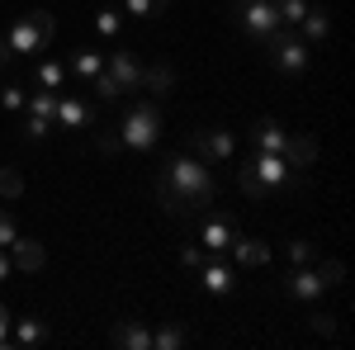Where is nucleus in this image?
I'll list each match as a JSON object with an SVG mask.
<instances>
[{"label": "nucleus", "mask_w": 355, "mask_h": 350, "mask_svg": "<svg viewBox=\"0 0 355 350\" xmlns=\"http://www.w3.org/2000/svg\"><path fill=\"white\" fill-rule=\"evenodd\" d=\"M157 199H162L166 213L175 218L204 213L218 199V180H214L209 161H199V157H171L166 170L157 175Z\"/></svg>", "instance_id": "obj_1"}, {"label": "nucleus", "mask_w": 355, "mask_h": 350, "mask_svg": "<svg viewBox=\"0 0 355 350\" xmlns=\"http://www.w3.org/2000/svg\"><path fill=\"white\" fill-rule=\"evenodd\" d=\"M294 180V166L275 152H251V161L237 166V185L251 194V199H275L279 189Z\"/></svg>", "instance_id": "obj_2"}, {"label": "nucleus", "mask_w": 355, "mask_h": 350, "mask_svg": "<svg viewBox=\"0 0 355 350\" xmlns=\"http://www.w3.org/2000/svg\"><path fill=\"white\" fill-rule=\"evenodd\" d=\"M53 38H57V19L48 15V10H28L24 19H15L10 24V33H5V43H10V53L19 57V53H48L53 48Z\"/></svg>", "instance_id": "obj_3"}, {"label": "nucleus", "mask_w": 355, "mask_h": 350, "mask_svg": "<svg viewBox=\"0 0 355 350\" xmlns=\"http://www.w3.org/2000/svg\"><path fill=\"white\" fill-rule=\"evenodd\" d=\"M119 137H123V147H133V152H152V147L162 142V109L152 105V100L128 105L123 123H119Z\"/></svg>", "instance_id": "obj_4"}, {"label": "nucleus", "mask_w": 355, "mask_h": 350, "mask_svg": "<svg viewBox=\"0 0 355 350\" xmlns=\"http://www.w3.org/2000/svg\"><path fill=\"white\" fill-rule=\"evenodd\" d=\"M266 53H270V62L284 71V76H299V71H308V62H313V53H308V43L303 38H294V33H284V24L270 28L266 38Z\"/></svg>", "instance_id": "obj_5"}, {"label": "nucleus", "mask_w": 355, "mask_h": 350, "mask_svg": "<svg viewBox=\"0 0 355 350\" xmlns=\"http://www.w3.org/2000/svg\"><path fill=\"white\" fill-rule=\"evenodd\" d=\"M190 147H194V157L199 161H232L237 157V137L227 133V128H194L190 133Z\"/></svg>", "instance_id": "obj_6"}, {"label": "nucleus", "mask_w": 355, "mask_h": 350, "mask_svg": "<svg viewBox=\"0 0 355 350\" xmlns=\"http://www.w3.org/2000/svg\"><path fill=\"white\" fill-rule=\"evenodd\" d=\"M237 24L251 33V38H266L270 28H279V15H275V0H237Z\"/></svg>", "instance_id": "obj_7"}, {"label": "nucleus", "mask_w": 355, "mask_h": 350, "mask_svg": "<svg viewBox=\"0 0 355 350\" xmlns=\"http://www.w3.org/2000/svg\"><path fill=\"white\" fill-rule=\"evenodd\" d=\"M105 71L119 81V90H123V95H128V90H142V62H137L128 48H114V53H105Z\"/></svg>", "instance_id": "obj_8"}, {"label": "nucleus", "mask_w": 355, "mask_h": 350, "mask_svg": "<svg viewBox=\"0 0 355 350\" xmlns=\"http://www.w3.org/2000/svg\"><path fill=\"white\" fill-rule=\"evenodd\" d=\"M284 294L294 298V303H313L318 294H327V284L318 279V270H308V265H294L289 274H284Z\"/></svg>", "instance_id": "obj_9"}, {"label": "nucleus", "mask_w": 355, "mask_h": 350, "mask_svg": "<svg viewBox=\"0 0 355 350\" xmlns=\"http://www.w3.org/2000/svg\"><path fill=\"white\" fill-rule=\"evenodd\" d=\"M53 341V326L43 322V317H19V322L10 326V346H19V350H38V346H48Z\"/></svg>", "instance_id": "obj_10"}, {"label": "nucleus", "mask_w": 355, "mask_h": 350, "mask_svg": "<svg viewBox=\"0 0 355 350\" xmlns=\"http://www.w3.org/2000/svg\"><path fill=\"white\" fill-rule=\"evenodd\" d=\"M110 341L119 350H152V326L142 322V317H123V322L110 331Z\"/></svg>", "instance_id": "obj_11"}, {"label": "nucleus", "mask_w": 355, "mask_h": 350, "mask_svg": "<svg viewBox=\"0 0 355 350\" xmlns=\"http://www.w3.org/2000/svg\"><path fill=\"white\" fill-rule=\"evenodd\" d=\"M237 242V222H232V218H204V232H199V246H204V251H214V256H218V251H227V246Z\"/></svg>", "instance_id": "obj_12"}, {"label": "nucleus", "mask_w": 355, "mask_h": 350, "mask_svg": "<svg viewBox=\"0 0 355 350\" xmlns=\"http://www.w3.org/2000/svg\"><path fill=\"white\" fill-rule=\"evenodd\" d=\"M53 128H90V105H85L81 95H57Z\"/></svg>", "instance_id": "obj_13"}, {"label": "nucleus", "mask_w": 355, "mask_h": 350, "mask_svg": "<svg viewBox=\"0 0 355 350\" xmlns=\"http://www.w3.org/2000/svg\"><path fill=\"white\" fill-rule=\"evenodd\" d=\"M10 261H15V270H24V274H33V270L48 265V251H43V242H33V237H15L10 242Z\"/></svg>", "instance_id": "obj_14"}, {"label": "nucleus", "mask_w": 355, "mask_h": 350, "mask_svg": "<svg viewBox=\"0 0 355 350\" xmlns=\"http://www.w3.org/2000/svg\"><path fill=\"white\" fill-rule=\"evenodd\" d=\"M284 142H289V133H284L275 119H256V123H251V147H256V152H275V157H284Z\"/></svg>", "instance_id": "obj_15"}, {"label": "nucleus", "mask_w": 355, "mask_h": 350, "mask_svg": "<svg viewBox=\"0 0 355 350\" xmlns=\"http://www.w3.org/2000/svg\"><path fill=\"white\" fill-rule=\"evenodd\" d=\"M100 71H105V53H95V48H76L67 62V76H76L81 85H90Z\"/></svg>", "instance_id": "obj_16"}, {"label": "nucleus", "mask_w": 355, "mask_h": 350, "mask_svg": "<svg viewBox=\"0 0 355 350\" xmlns=\"http://www.w3.org/2000/svg\"><path fill=\"white\" fill-rule=\"evenodd\" d=\"M199 279H204V289H209V294H218V298L237 289V270L218 265V261H204V265H199Z\"/></svg>", "instance_id": "obj_17"}, {"label": "nucleus", "mask_w": 355, "mask_h": 350, "mask_svg": "<svg viewBox=\"0 0 355 350\" xmlns=\"http://www.w3.org/2000/svg\"><path fill=\"white\" fill-rule=\"evenodd\" d=\"M227 251H232L237 265H266V261H270V242H261V237H242V232H237V242L227 246Z\"/></svg>", "instance_id": "obj_18"}, {"label": "nucleus", "mask_w": 355, "mask_h": 350, "mask_svg": "<svg viewBox=\"0 0 355 350\" xmlns=\"http://www.w3.org/2000/svg\"><path fill=\"white\" fill-rule=\"evenodd\" d=\"M284 161L294 166V170H303V166H313V161H318V137H308V133L289 137V142H284Z\"/></svg>", "instance_id": "obj_19"}, {"label": "nucleus", "mask_w": 355, "mask_h": 350, "mask_svg": "<svg viewBox=\"0 0 355 350\" xmlns=\"http://www.w3.org/2000/svg\"><path fill=\"white\" fill-rule=\"evenodd\" d=\"M33 85H38V90H53V95H62V85H67V67H62V62H38Z\"/></svg>", "instance_id": "obj_20"}, {"label": "nucleus", "mask_w": 355, "mask_h": 350, "mask_svg": "<svg viewBox=\"0 0 355 350\" xmlns=\"http://www.w3.org/2000/svg\"><path fill=\"white\" fill-rule=\"evenodd\" d=\"M142 90L171 95V90H175V71H171V67H142Z\"/></svg>", "instance_id": "obj_21"}, {"label": "nucleus", "mask_w": 355, "mask_h": 350, "mask_svg": "<svg viewBox=\"0 0 355 350\" xmlns=\"http://www.w3.org/2000/svg\"><path fill=\"white\" fill-rule=\"evenodd\" d=\"M119 10L123 15H137V19H157L171 10V0H119Z\"/></svg>", "instance_id": "obj_22"}, {"label": "nucleus", "mask_w": 355, "mask_h": 350, "mask_svg": "<svg viewBox=\"0 0 355 350\" xmlns=\"http://www.w3.org/2000/svg\"><path fill=\"white\" fill-rule=\"evenodd\" d=\"M327 28H331V15L322 10V5H308V15H303V33H308V38H327Z\"/></svg>", "instance_id": "obj_23"}, {"label": "nucleus", "mask_w": 355, "mask_h": 350, "mask_svg": "<svg viewBox=\"0 0 355 350\" xmlns=\"http://www.w3.org/2000/svg\"><path fill=\"white\" fill-rule=\"evenodd\" d=\"M175 346H185V331L175 322H162L157 331H152V350H175Z\"/></svg>", "instance_id": "obj_24"}, {"label": "nucleus", "mask_w": 355, "mask_h": 350, "mask_svg": "<svg viewBox=\"0 0 355 350\" xmlns=\"http://www.w3.org/2000/svg\"><path fill=\"white\" fill-rule=\"evenodd\" d=\"M0 105L10 109V114H24V105H28V90L19 81H5L0 85Z\"/></svg>", "instance_id": "obj_25"}, {"label": "nucleus", "mask_w": 355, "mask_h": 350, "mask_svg": "<svg viewBox=\"0 0 355 350\" xmlns=\"http://www.w3.org/2000/svg\"><path fill=\"white\" fill-rule=\"evenodd\" d=\"M275 15H279V24H303V15H308V0H275Z\"/></svg>", "instance_id": "obj_26"}, {"label": "nucleus", "mask_w": 355, "mask_h": 350, "mask_svg": "<svg viewBox=\"0 0 355 350\" xmlns=\"http://www.w3.org/2000/svg\"><path fill=\"white\" fill-rule=\"evenodd\" d=\"M24 194V175L15 166H0V199H19Z\"/></svg>", "instance_id": "obj_27"}, {"label": "nucleus", "mask_w": 355, "mask_h": 350, "mask_svg": "<svg viewBox=\"0 0 355 350\" xmlns=\"http://www.w3.org/2000/svg\"><path fill=\"white\" fill-rule=\"evenodd\" d=\"M28 114H43V119H53V109H57V95L53 90H28Z\"/></svg>", "instance_id": "obj_28"}, {"label": "nucleus", "mask_w": 355, "mask_h": 350, "mask_svg": "<svg viewBox=\"0 0 355 350\" xmlns=\"http://www.w3.org/2000/svg\"><path fill=\"white\" fill-rule=\"evenodd\" d=\"M95 28H100L105 38H119V28H123V10H119V5H114V10H100V15H95Z\"/></svg>", "instance_id": "obj_29"}, {"label": "nucleus", "mask_w": 355, "mask_h": 350, "mask_svg": "<svg viewBox=\"0 0 355 350\" xmlns=\"http://www.w3.org/2000/svg\"><path fill=\"white\" fill-rule=\"evenodd\" d=\"M48 133H53V119H43V114H28L24 119V137L28 142H43Z\"/></svg>", "instance_id": "obj_30"}, {"label": "nucleus", "mask_w": 355, "mask_h": 350, "mask_svg": "<svg viewBox=\"0 0 355 350\" xmlns=\"http://www.w3.org/2000/svg\"><path fill=\"white\" fill-rule=\"evenodd\" d=\"M85 90H95L100 100H119V95H123V90H119V81H114L110 71H100V76H95V81L85 85Z\"/></svg>", "instance_id": "obj_31"}, {"label": "nucleus", "mask_w": 355, "mask_h": 350, "mask_svg": "<svg viewBox=\"0 0 355 350\" xmlns=\"http://www.w3.org/2000/svg\"><path fill=\"white\" fill-rule=\"evenodd\" d=\"M95 147H100L105 157H119V152H123V137H119V128H100V133H95Z\"/></svg>", "instance_id": "obj_32"}, {"label": "nucleus", "mask_w": 355, "mask_h": 350, "mask_svg": "<svg viewBox=\"0 0 355 350\" xmlns=\"http://www.w3.org/2000/svg\"><path fill=\"white\" fill-rule=\"evenodd\" d=\"M19 237V222H15V213L10 209H0V251H10V242Z\"/></svg>", "instance_id": "obj_33"}, {"label": "nucleus", "mask_w": 355, "mask_h": 350, "mask_svg": "<svg viewBox=\"0 0 355 350\" xmlns=\"http://www.w3.org/2000/svg\"><path fill=\"white\" fill-rule=\"evenodd\" d=\"M318 279H322V284H341V279H346V265H341V261H322V265H318Z\"/></svg>", "instance_id": "obj_34"}, {"label": "nucleus", "mask_w": 355, "mask_h": 350, "mask_svg": "<svg viewBox=\"0 0 355 350\" xmlns=\"http://www.w3.org/2000/svg\"><path fill=\"white\" fill-rule=\"evenodd\" d=\"M289 261H294V265H313V242L294 237V242H289Z\"/></svg>", "instance_id": "obj_35"}, {"label": "nucleus", "mask_w": 355, "mask_h": 350, "mask_svg": "<svg viewBox=\"0 0 355 350\" xmlns=\"http://www.w3.org/2000/svg\"><path fill=\"white\" fill-rule=\"evenodd\" d=\"M180 261H185L190 270H199L204 261H209V251H204V246H185V251H180Z\"/></svg>", "instance_id": "obj_36"}, {"label": "nucleus", "mask_w": 355, "mask_h": 350, "mask_svg": "<svg viewBox=\"0 0 355 350\" xmlns=\"http://www.w3.org/2000/svg\"><path fill=\"white\" fill-rule=\"evenodd\" d=\"M308 317H313V331L318 336H336V322L331 317H322V313H308Z\"/></svg>", "instance_id": "obj_37"}, {"label": "nucleus", "mask_w": 355, "mask_h": 350, "mask_svg": "<svg viewBox=\"0 0 355 350\" xmlns=\"http://www.w3.org/2000/svg\"><path fill=\"white\" fill-rule=\"evenodd\" d=\"M10 326H15V317H10V308L0 303V350L10 346Z\"/></svg>", "instance_id": "obj_38"}, {"label": "nucleus", "mask_w": 355, "mask_h": 350, "mask_svg": "<svg viewBox=\"0 0 355 350\" xmlns=\"http://www.w3.org/2000/svg\"><path fill=\"white\" fill-rule=\"evenodd\" d=\"M10 274H15V261H10V256L0 251V279H10Z\"/></svg>", "instance_id": "obj_39"}, {"label": "nucleus", "mask_w": 355, "mask_h": 350, "mask_svg": "<svg viewBox=\"0 0 355 350\" xmlns=\"http://www.w3.org/2000/svg\"><path fill=\"white\" fill-rule=\"evenodd\" d=\"M10 57H15V53H10V43L0 38V67H10Z\"/></svg>", "instance_id": "obj_40"}]
</instances>
